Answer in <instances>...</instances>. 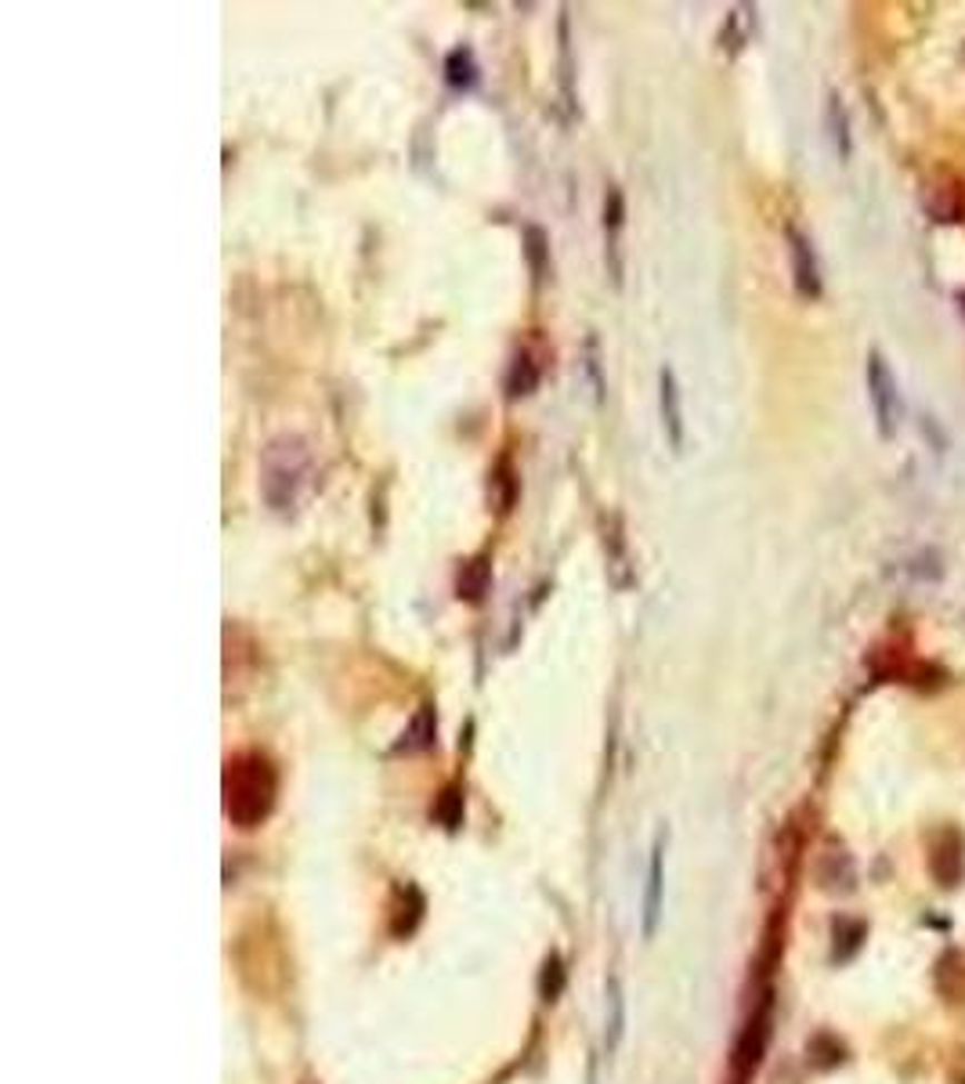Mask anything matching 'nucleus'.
Returning a JSON list of instances; mask_svg holds the SVG:
<instances>
[{
	"label": "nucleus",
	"instance_id": "1",
	"mask_svg": "<svg viewBox=\"0 0 965 1084\" xmlns=\"http://www.w3.org/2000/svg\"><path fill=\"white\" fill-rule=\"evenodd\" d=\"M279 795V777L276 766L257 752L228 759L225 766V814L232 817L239 828H257L276 806Z\"/></svg>",
	"mask_w": 965,
	"mask_h": 1084
},
{
	"label": "nucleus",
	"instance_id": "21",
	"mask_svg": "<svg viewBox=\"0 0 965 1084\" xmlns=\"http://www.w3.org/2000/svg\"><path fill=\"white\" fill-rule=\"evenodd\" d=\"M810 1052H814V1066H835V1063H843V1055H846V1048L828 1034H820L810 1045Z\"/></svg>",
	"mask_w": 965,
	"mask_h": 1084
},
{
	"label": "nucleus",
	"instance_id": "24",
	"mask_svg": "<svg viewBox=\"0 0 965 1084\" xmlns=\"http://www.w3.org/2000/svg\"><path fill=\"white\" fill-rule=\"evenodd\" d=\"M962 308H965V294H962Z\"/></svg>",
	"mask_w": 965,
	"mask_h": 1084
},
{
	"label": "nucleus",
	"instance_id": "13",
	"mask_svg": "<svg viewBox=\"0 0 965 1084\" xmlns=\"http://www.w3.org/2000/svg\"><path fill=\"white\" fill-rule=\"evenodd\" d=\"M488 578H493V564H488V557H474L467 560L464 568H459V597L470 600V604H478L485 597V589H488Z\"/></svg>",
	"mask_w": 965,
	"mask_h": 1084
},
{
	"label": "nucleus",
	"instance_id": "5",
	"mask_svg": "<svg viewBox=\"0 0 965 1084\" xmlns=\"http://www.w3.org/2000/svg\"><path fill=\"white\" fill-rule=\"evenodd\" d=\"M929 875L941 889H955L965 878V838L955 828H941L929 838Z\"/></svg>",
	"mask_w": 965,
	"mask_h": 1084
},
{
	"label": "nucleus",
	"instance_id": "2",
	"mask_svg": "<svg viewBox=\"0 0 965 1084\" xmlns=\"http://www.w3.org/2000/svg\"><path fill=\"white\" fill-rule=\"evenodd\" d=\"M308 467H311V456H308V445L294 438V434H282V438L268 441V448L261 453V496L276 514H290L297 499H300V488L308 481Z\"/></svg>",
	"mask_w": 965,
	"mask_h": 1084
},
{
	"label": "nucleus",
	"instance_id": "12",
	"mask_svg": "<svg viewBox=\"0 0 965 1084\" xmlns=\"http://www.w3.org/2000/svg\"><path fill=\"white\" fill-rule=\"evenodd\" d=\"M604 549H608L611 568L618 571L615 586H629V560H626V539H623V520H618V514L604 517Z\"/></svg>",
	"mask_w": 965,
	"mask_h": 1084
},
{
	"label": "nucleus",
	"instance_id": "18",
	"mask_svg": "<svg viewBox=\"0 0 965 1084\" xmlns=\"http://www.w3.org/2000/svg\"><path fill=\"white\" fill-rule=\"evenodd\" d=\"M825 123H828V135L835 145V156L849 159V120H846V109H843V98L839 95H828V112H825Z\"/></svg>",
	"mask_w": 965,
	"mask_h": 1084
},
{
	"label": "nucleus",
	"instance_id": "7",
	"mask_svg": "<svg viewBox=\"0 0 965 1084\" xmlns=\"http://www.w3.org/2000/svg\"><path fill=\"white\" fill-rule=\"evenodd\" d=\"M767 1045H770V1002H763L753 1012V1020L745 1023L738 1048H734V1070H738V1077H748L763 1063Z\"/></svg>",
	"mask_w": 965,
	"mask_h": 1084
},
{
	"label": "nucleus",
	"instance_id": "20",
	"mask_svg": "<svg viewBox=\"0 0 965 1084\" xmlns=\"http://www.w3.org/2000/svg\"><path fill=\"white\" fill-rule=\"evenodd\" d=\"M560 91H565V106L575 109V87H571V40H568V14H560Z\"/></svg>",
	"mask_w": 965,
	"mask_h": 1084
},
{
	"label": "nucleus",
	"instance_id": "11",
	"mask_svg": "<svg viewBox=\"0 0 965 1084\" xmlns=\"http://www.w3.org/2000/svg\"><path fill=\"white\" fill-rule=\"evenodd\" d=\"M623 1034H626V994H623V983L618 976L608 979V1023H604V1048L618 1052L623 1045Z\"/></svg>",
	"mask_w": 965,
	"mask_h": 1084
},
{
	"label": "nucleus",
	"instance_id": "14",
	"mask_svg": "<svg viewBox=\"0 0 965 1084\" xmlns=\"http://www.w3.org/2000/svg\"><path fill=\"white\" fill-rule=\"evenodd\" d=\"M536 387H539V361L531 358L528 351H517L514 361H510V372H507L510 398H528Z\"/></svg>",
	"mask_w": 965,
	"mask_h": 1084
},
{
	"label": "nucleus",
	"instance_id": "19",
	"mask_svg": "<svg viewBox=\"0 0 965 1084\" xmlns=\"http://www.w3.org/2000/svg\"><path fill=\"white\" fill-rule=\"evenodd\" d=\"M525 253H528L531 275H536V279H543L546 265H550V246H546V231L543 228H536V225L525 228Z\"/></svg>",
	"mask_w": 965,
	"mask_h": 1084
},
{
	"label": "nucleus",
	"instance_id": "15",
	"mask_svg": "<svg viewBox=\"0 0 965 1084\" xmlns=\"http://www.w3.org/2000/svg\"><path fill=\"white\" fill-rule=\"evenodd\" d=\"M445 80L456 91H470L474 83H478V58H474L470 48H456L445 58Z\"/></svg>",
	"mask_w": 965,
	"mask_h": 1084
},
{
	"label": "nucleus",
	"instance_id": "17",
	"mask_svg": "<svg viewBox=\"0 0 965 1084\" xmlns=\"http://www.w3.org/2000/svg\"><path fill=\"white\" fill-rule=\"evenodd\" d=\"M864 936H868V925H864V922H857V918H835V929H832L835 962L854 958V954L860 951V944H864Z\"/></svg>",
	"mask_w": 965,
	"mask_h": 1084
},
{
	"label": "nucleus",
	"instance_id": "16",
	"mask_svg": "<svg viewBox=\"0 0 965 1084\" xmlns=\"http://www.w3.org/2000/svg\"><path fill=\"white\" fill-rule=\"evenodd\" d=\"M435 730H438L435 708L424 705L420 713H416V719L409 723V730H406V737H401L398 752H424V748H430V745H435Z\"/></svg>",
	"mask_w": 965,
	"mask_h": 1084
},
{
	"label": "nucleus",
	"instance_id": "10",
	"mask_svg": "<svg viewBox=\"0 0 965 1084\" xmlns=\"http://www.w3.org/2000/svg\"><path fill=\"white\" fill-rule=\"evenodd\" d=\"M933 983L951 1008H965V951H944L933 968Z\"/></svg>",
	"mask_w": 965,
	"mask_h": 1084
},
{
	"label": "nucleus",
	"instance_id": "3",
	"mask_svg": "<svg viewBox=\"0 0 965 1084\" xmlns=\"http://www.w3.org/2000/svg\"><path fill=\"white\" fill-rule=\"evenodd\" d=\"M868 395H872V409H875V427L878 434L889 441L893 434L901 427V390H897V376H893L889 361L883 358V351H872L868 355Z\"/></svg>",
	"mask_w": 965,
	"mask_h": 1084
},
{
	"label": "nucleus",
	"instance_id": "23",
	"mask_svg": "<svg viewBox=\"0 0 965 1084\" xmlns=\"http://www.w3.org/2000/svg\"><path fill=\"white\" fill-rule=\"evenodd\" d=\"M586 372L589 380H594V395L597 401H604V380H600V355H597V337L586 340Z\"/></svg>",
	"mask_w": 965,
	"mask_h": 1084
},
{
	"label": "nucleus",
	"instance_id": "6",
	"mask_svg": "<svg viewBox=\"0 0 965 1084\" xmlns=\"http://www.w3.org/2000/svg\"><path fill=\"white\" fill-rule=\"evenodd\" d=\"M623 231H626V196L618 185L604 192V260L615 286H623Z\"/></svg>",
	"mask_w": 965,
	"mask_h": 1084
},
{
	"label": "nucleus",
	"instance_id": "22",
	"mask_svg": "<svg viewBox=\"0 0 965 1084\" xmlns=\"http://www.w3.org/2000/svg\"><path fill=\"white\" fill-rule=\"evenodd\" d=\"M748 26H753V22H748V8H734V14L727 19V33H724V43H727L730 51H738L742 43H745Z\"/></svg>",
	"mask_w": 965,
	"mask_h": 1084
},
{
	"label": "nucleus",
	"instance_id": "9",
	"mask_svg": "<svg viewBox=\"0 0 965 1084\" xmlns=\"http://www.w3.org/2000/svg\"><path fill=\"white\" fill-rule=\"evenodd\" d=\"M658 409H661V427L673 445V453L684 448V405H680V384L669 366L658 369Z\"/></svg>",
	"mask_w": 965,
	"mask_h": 1084
},
{
	"label": "nucleus",
	"instance_id": "4",
	"mask_svg": "<svg viewBox=\"0 0 965 1084\" xmlns=\"http://www.w3.org/2000/svg\"><path fill=\"white\" fill-rule=\"evenodd\" d=\"M666 846H669V832L661 828L655 835L651 861H647V886H644V911H640L644 939H655L661 925V907H666Z\"/></svg>",
	"mask_w": 965,
	"mask_h": 1084
},
{
	"label": "nucleus",
	"instance_id": "8",
	"mask_svg": "<svg viewBox=\"0 0 965 1084\" xmlns=\"http://www.w3.org/2000/svg\"><path fill=\"white\" fill-rule=\"evenodd\" d=\"M788 257H792V282H796V294L803 300H817L820 297V268H817V253L810 239L803 236L799 228H788Z\"/></svg>",
	"mask_w": 965,
	"mask_h": 1084
}]
</instances>
